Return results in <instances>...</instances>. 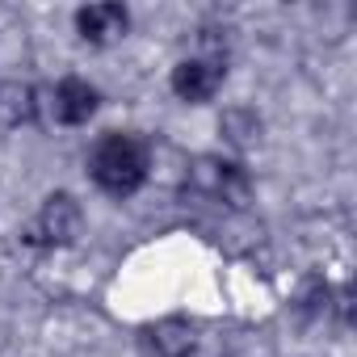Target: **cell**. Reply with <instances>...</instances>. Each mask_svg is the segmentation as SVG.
I'll list each match as a JSON object with an SVG mask.
<instances>
[{"mask_svg":"<svg viewBox=\"0 0 357 357\" xmlns=\"http://www.w3.org/2000/svg\"><path fill=\"white\" fill-rule=\"evenodd\" d=\"M89 176L109 198H135L151 176V147L135 130H105L89 147Z\"/></svg>","mask_w":357,"mask_h":357,"instance_id":"cell-1","label":"cell"},{"mask_svg":"<svg viewBox=\"0 0 357 357\" xmlns=\"http://www.w3.org/2000/svg\"><path fill=\"white\" fill-rule=\"evenodd\" d=\"M190 190L227 206V211H244L252 202V176L240 160H223V155H198L190 164Z\"/></svg>","mask_w":357,"mask_h":357,"instance_id":"cell-2","label":"cell"},{"mask_svg":"<svg viewBox=\"0 0 357 357\" xmlns=\"http://www.w3.org/2000/svg\"><path fill=\"white\" fill-rule=\"evenodd\" d=\"M80 236H84V206L68 190L47 194L26 227V244L34 248H72Z\"/></svg>","mask_w":357,"mask_h":357,"instance_id":"cell-3","label":"cell"},{"mask_svg":"<svg viewBox=\"0 0 357 357\" xmlns=\"http://www.w3.org/2000/svg\"><path fill=\"white\" fill-rule=\"evenodd\" d=\"M227 80V63L223 59H206V55H190L172 68L168 76V89L176 93V101H185V105H206L219 97Z\"/></svg>","mask_w":357,"mask_h":357,"instance_id":"cell-4","label":"cell"},{"mask_svg":"<svg viewBox=\"0 0 357 357\" xmlns=\"http://www.w3.org/2000/svg\"><path fill=\"white\" fill-rule=\"evenodd\" d=\"M43 109L59 122V126H84L97 109H101V93L97 84H89L84 76H63L59 84H51L43 93Z\"/></svg>","mask_w":357,"mask_h":357,"instance_id":"cell-5","label":"cell"},{"mask_svg":"<svg viewBox=\"0 0 357 357\" xmlns=\"http://www.w3.org/2000/svg\"><path fill=\"white\" fill-rule=\"evenodd\" d=\"M198 353V328L181 315L155 319L139 332V357H194Z\"/></svg>","mask_w":357,"mask_h":357,"instance_id":"cell-6","label":"cell"},{"mask_svg":"<svg viewBox=\"0 0 357 357\" xmlns=\"http://www.w3.org/2000/svg\"><path fill=\"white\" fill-rule=\"evenodd\" d=\"M76 34L89 47H114L130 34V9L114 5V0H101V5H84L76 9Z\"/></svg>","mask_w":357,"mask_h":357,"instance_id":"cell-7","label":"cell"},{"mask_svg":"<svg viewBox=\"0 0 357 357\" xmlns=\"http://www.w3.org/2000/svg\"><path fill=\"white\" fill-rule=\"evenodd\" d=\"M38 114H43V89H34L26 80H0V126L22 130V126L38 122Z\"/></svg>","mask_w":357,"mask_h":357,"instance_id":"cell-8","label":"cell"},{"mask_svg":"<svg viewBox=\"0 0 357 357\" xmlns=\"http://www.w3.org/2000/svg\"><path fill=\"white\" fill-rule=\"evenodd\" d=\"M219 135H223L227 147L252 151V147L265 139V122H261V114H257L252 105H227V109L219 114Z\"/></svg>","mask_w":357,"mask_h":357,"instance_id":"cell-9","label":"cell"}]
</instances>
